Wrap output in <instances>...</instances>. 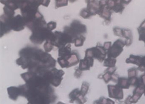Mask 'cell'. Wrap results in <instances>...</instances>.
<instances>
[{
  "label": "cell",
  "mask_w": 145,
  "mask_h": 104,
  "mask_svg": "<svg viewBox=\"0 0 145 104\" xmlns=\"http://www.w3.org/2000/svg\"><path fill=\"white\" fill-rule=\"evenodd\" d=\"M82 71H81L79 68H75V71L74 74V77H76V78H80L82 76Z\"/></svg>",
  "instance_id": "26"
},
{
  "label": "cell",
  "mask_w": 145,
  "mask_h": 104,
  "mask_svg": "<svg viewBox=\"0 0 145 104\" xmlns=\"http://www.w3.org/2000/svg\"><path fill=\"white\" fill-rule=\"evenodd\" d=\"M64 74V72L61 69L59 70L54 68L51 70L47 69L44 71L39 75L49 84H52L54 86L58 87L61 84Z\"/></svg>",
  "instance_id": "3"
},
{
  "label": "cell",
  "mask_w": 145,
  "mask_h": 104,
  "mask_svg": "<svg viewBox=\"0 0 145 104\" xmlns=\"http://www.w3.org/2000/svg\"><path fill=\"white\" fill-rule=\"evenodd\" d=\"M8 96L11 99L16 101L19 96H24V85L19 87L11 86L7 89Z\"/></svg>",
  "instance_id": "9"
},
{
  "label": "cell",
  "mask_w": 145,
  "mask_h": 104,
  "mask_svg": "<svg viewBox=\"0 0 145 104\" xmlns=\"http://www.w3.org/2000/svg\"><path fill=\"white\" fill-rule=\"evenodd\" d=\"M20 58L16 64L23 69H28V71L40 74L56 66V61L51 54L36 47H26L19 52Z\"/></svg>",
  "instance_id": "1"
},
{
  "label": "cell",
  "mask_w": 145,
  "mask_h": 104,
  "mask_svg": "<svg viewBox=\"0 0 145 104\" xmlns=\"http://www.w3.org/2000/svg\"><path fill=\"white\" fill-rule=\"evenodd\" d=\"M81 94L80 90L78 88L73 90L69 94V99H70L69 102L73 103L74 102L76 101V100L77 99L79 96L81 95Z\"/></svg>",
  "instance_id": "15"
},
{
  "label": "cell",
  "mask_w": 145,
  "mask_h": 104,
  "mask_svg": "<svg viewBox=\"0 0 145 104\" xmlns=\"http://www.w3.org/2000/svg\"><path fill=\"white\" fill-rule=\"evenodd\" d=\"M115 60L108 57L104 61V65L105 66L108 67L109 68H113L115 65Z\"/></svg>",
  "instance_id": "20"
},
{
  "label": "cell",
  "mask_w": 145,
  "mask_h": 104,
  "mask_svg": "<svg viewBox=\"0 0 145 104\" xmlns=\"http://www.w3.org/2000/svg\"><path fill=\"white\" fill-rule=\"evenodd\" d=\"M25 26H26L25 21L24 18L21 15H17L11 19V29L15 31H19L24 30Z\"/></svg>",
  "instance_id": "8"
},
{
  "label": "cell",
  "mask_w": 145,
  "mask_h": 104,
  "mask_svg": "<svg viewBox=\"0 0 145 104\" xmlns=\"http://www.w3.org/2000/svg\"><path fill=\"white\" fill-rule=\"evenodd\" d=\"M136 76V70L135 69H130L129 70V77H131V78L132 77H135V76Z\"/></svg>",
  "instance_id": "27"
},
{
  "label": "cell",
  "mask_w": 145,
  "mask_h": 104,
  "mask_svg": "<svg viewBox=\"0 0 145 104\" xmlns=\"http://www.w3.org/2000/svg\"><path fill=\"white\" fill-rule=\"evenodd\" d=\"M13 18H8L5 15L1 16V37L8 33L12 30L11 27V19Z\"/></svg>",
  "instance_id": "10"
},
{
  "label": "cell",
  "mask_w": 145,
  "mask_h": 104,
  "mask_svg": "<svg viewBox=\"0 0 145 104\" xmlns=\"http://www.w3.org/2000/svg\"><path fill=\"white\" fill-rule=\"evenodd\" d=\"M108 88L110 97L118 99L123 98V92L118 86L109 85L108 86Z\"/></svg>",
  "instance_id": "11"
},
{
  "label": "cell",
  "mask_w": 145,
  "mask_h": 104,
  "mask_svg": "<svg viewBox=\"0 0 145 104\" xmlns=\"http://www.w3.org/2000/svg\"><path fill=\"white\" fill-rule=\"evenodd\" d=\"M56 22H53V21L50 22L46 24V27L51 31L55 29L56 28Z\"/></svg>",
  "instance_id": "25"
},
{
  "label": "cell",
  "mask_w": 145,
  "mask_h": 104,
  "mask_svg": "<svg viewBox=\"0 0 145 104\" xmlns=\"http://www.w3.org/2000/svg\"><path fill=\"white\" fill-rule=\"evenodd\" d=\"M64 32L70 35L73 39V41L80 35L84 34L87 32L86 26L82 24L79 21L74 20L69 26H65L64 28Z\"/></svg>",
  "instance_id": "4"
},
{
  "label": "cell",
  "mask_w": 145,
  "mask_h": 104,
  "mask_svg": "<svg viewBox=\"0 0 145 104\" xmlns=\"http://www.w3.org/2000/svg\"><path fill=\"white\" fill-rule=\"evenodd\" d=\"M54 45L50 41H46V42L44 45V50L46 53H48L51 51L54 48Z\"/></svg>",
  "instance_id": "22"
},
{
  "label": "cell",
  "mask_w": 145,
  "mask_h": 104,
  "mask_svg": "<svg viewBox=\"0 0 145 104\" xmlns=\"http://www.w3.org/2000/svg\"><path fill=\"white\" fill-rule=\"evenodd\" d=\"M105 50L104 47L97 45L96 47L87 49L85 51V56L95 58L102 62L106 56Z\"/></svg>",
  "instance_id": "7"
},
{
  "label": "cell",
  "mask_w": 145,
  "mask_h": 104,
  "mask_svg": "<svg viewBox=\"0 0 145 104\" xmlns=\"http://www.w3.org/2000/svg\"><path fill=\"white\" fill-rule=\"evenodd\" d=\"M54 33V39L52 43L54 46L59 49L66 46L67 44L74 43L73 39L67 33L58 31Z\"/></svg>",
  "instance_id": "6"
},
{
  "label": "cell",
  "mask_w": 145,
  "mask_h": 104,
  "mask_svg": "<svg viewBox=\"0 0 145 104\" xmlns=\"http://www.w3.org/2000/svg\"><path fill=\"white\" fill-rule=\"evenodd\" d=\"M1 2L14 11L20 8L22 3V1H1Z\"/></svg>",
  "instance_id": "13"
},
{
  "label": "cell",
  "mask_w": 145,
  "mask_h": 104,
  "mask_svg": "<svg viewBox=\"0 0 145 104\" xmlns=\"http://www.w3.org/2000/svg\"><path fill=\"white\" fill-rule=\"evenodd\" d=\"M80 15L83 18H85V19L89 18H90V16H93L87 8H83L81 10Z\"/></svg>",
  "instance_id": "21"
},
{
  "label": "cell",
  "mask_w": 145,
  "mask_h": 104,
  "mask_svg": "<svg viewBox=\"0 0 145 104\" xmlns=\"http://www.w3.org/2000/svg\"><path fill=\"white\" fill-rule=\"evenodd\" d=\"M94 63V58L92 57L85 56L84 59L80 61L79 69L81 71H85L90 69V68L93 67Z\"/></svg>",
  "instance_id": "12"
},
{
  "label": "cell",
  "mask_w": 145,
  "mask_h": 104,
  "mask_svg": "<svg viewBox=\"0 0 145 104\" xmlns=\"http://www.w3.org/2000/svg\"><path fill=\"white\" fill-rule=\"evenodd\" d=\"M4 15L8 16V18H13L14 15L15 14V12L13 10H11L6 6H4L3 8Z\"/></svg>",
  "instance_id": "23"
},
{
  "label": "cell",
  "mask_w": 145,
  "mask_h": 104,
  "mask_svg": "<svg viewBox=\"0 0 145 104\" xmlns=\"http://www.w3.org/2000/svg\"><path fill=\"white\" fill-rule=\"evenodd\" d=\"M118 82V86L120 88H125V89H128L130 85V83L128 80L126 78H121L119 79Z\"/></svg>",
  "instance_id": "17"
},
{
  "label": "cell",
  "mask_w": 145,
  "mask_h": 104,
  "mask_svg": "<svg viewBox=\"0 0 145 104\" xmlns=\"http://www.w3.org/2000/svg\"><path fill=\"white\" fill-rule=\"evenodd\" d=\"M79 60V54L76 51H73L70 55L66 57H59L57 59L58 63L62 68H69L76 65Z\"/></svg>",
  "instance_id": "5"
},
{
  "label": "cell",
  "mask_w": 145,
  "mask_h": 104,
  "mask_svg": "<svg viewBox=\"0 0 145 104\" xmlns=\"http://www.w3.org/2000/svg\"><path fill=\"white\" fill-rule=\"evenodd\" d=\"M71 45L70 44H67V46L64 47H61L59 49V57H66L67 56H69L71 54Z\"/></svg>",
  "instance_id": "14"
},
{
  "label": "cell",
  "mask_w": 145,
  "mask_h": 104,
  "mask_svg": "<svg viewBox=\"0 0 145 104\" xmlns=\"http://www.w3.org/2000/svg\"><path fill=\"white\" fill-rule=\"evenodd\" d=\"M57 104H65L64 103H62L61 102H59Z\"/></svg>",
  "instance_id": "28"
},
{
  "label": "cell",
  "mask_w": 145,
  "mask_h": 104,
  "mask_svg": "<svg viewBox=\"0 0 145 104\" xmlns=\"http://www.w3.org/2000/svg\"><path fill=\"white\" fill-rule=\"evenodd\" d=\"M89 84L88 82H83L81 87V90H80V92L83 96H85L87 94L89 91Z\"/></svg>",
  "instance_id": "19"
},
{
  "label": "cell",
  "mask_w": 145,
  "mask_h": 104,
  "mask_svg": "<svg viewBox=\"0 0 145 104\" xmlns=\"http://www.w3.org/2000/svg\"><path fill=\"white\" fill-rule=\"evenodd\" d=\"M32 32L30 39L34 43L41 44L45 40L52 42L54 39V33L49 30L46 26L36 29Z\"/></svg>",
  "instance_id": "2"
},
{
  "label": "cell",
  "mask_w": 145,
  "mask_h": 104,
  "mask_svg": "<svg viewBox=\"0 0 145 104\" xmlns=\"http://www.w3.org/2000/svg\"><path fill=\"white\" fill-rule=\"evenodd\" d=\"M93 104H114V102L110 99L101 97L98 100L95 101Z\"/></svg>",
  "instance_id": "18"
},
{
  "label": "cell",
  "mask_w": 145,
  "mask_h": 104,
  "mask_svg": "<svg viewBox=\"0 0 145 104\" xmlns=\"http://www.w3.org/2000/svg\"><path fill=\"white\" fill-rule=\"evenodd\" d=\"M56 8H58L59 7L67 6L68 4V1H56Z\"/></svg>",
  "instance_id": "24"
},
{
  "label": "cell",
  "mask_w": 145,
  "mask_h": 104,
  "mask_svg": "<svg viewBox=\"0 0 145 104\" xmlns=\"http://www.w3.org/2000/svg\"><path fill=\"white\" fill-rule=\"evenodd\" d=\"M85 37L83 36V35H80L79 36L77 37L74 40V43L76 47H79L83 46V43L85 41Z\"/></svg>",
  "instance_id": "16"
}]
</instances>
